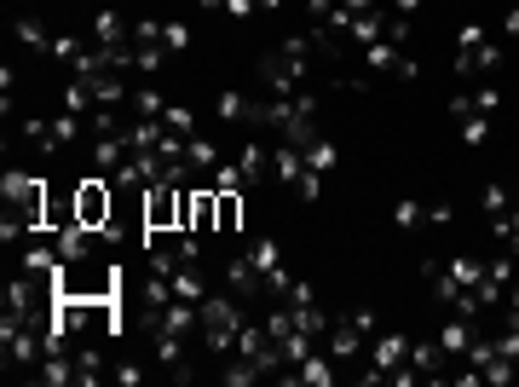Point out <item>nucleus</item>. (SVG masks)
Masks as SVG:
<instances>
[{"instance_id":"aec40b11","label":"nucleus","mask_w":519,"mask_h":387,"mask_svg":"<svg viewBox=\"0 0 519 387\" xmlns=\"http://www.w3.org/2000/svg\"><path fill=\"white\" fill-rule=\"evenodd\" d=\"M392 226H404V231L428 226V203H416V197H399V203H392Z\"/></svg>"},{"instance_id":"e433bc0d","label":"nucleus","mask_w":519,"mask_h":387,"mask_svg":"<svg viewBox=\"0 0 519 387\" xmlns=\"http://www.w3.org/2000/svg\"><path fill=\"white\" fill-rule=\"evenodd\" d=\"M341 6L352 12V18H364V12H375V6H381V0H341Z\"/></svg>"},{"instance_id":"0eeeda50","label":"nucleus","mask_w":519,"mask_h":387,"mask_svg":"<svg viewBox=\"0 0 519 387\" xmlns=\"http://www.w3.org/2000/svg\"><path fill=\"white\" fill-rule=\"evenodd\" d=\"M399 364H410V335H375V347H370V382H381V376H392Z\"/></svg>"},{"instance_id":"f03ea898","label":"nucleus","mask_w":519,"mask_h":387,"mask_svg":"<svg viewBox=\"0 0 519 387\" xmlns=\"http://www.w3.org/2000/svg\"><path fill=\"white\" fill-rule=\"evenodd\" d=\"M312 35H289V41H277L272 53L260 58V82H265V92H301V82H306V70H312Z\"/></svg>"},{"instance_id":"dca6fc26","label":"nucleus","mask_w":519,"mask_h":387,"mask_svg":"<svg viewBox=\"0 0 519 387\" xmlns=\"http://www.w3.org/2000/svg\"><path fill=\"white\" fill-rule=\"evenodd\" d=\"M438 347H445L450 359H456V353H467V347H474V318H462V313H456V318L445 324V330H438Z\"/></svg>"},{"instance_id":"1a4fd4ad","label":"nucleus","mask_w":519,"mask_h":387,"mask_svg":"<svg viewBox=\"0 0 519 387\" xmlns=\"http://www.w3.org/2000/svg\"><path fill=\"white\" fill-rule=\"evenodd\" d=\"M323 342H329V359H335V364H346V359H352L358 347L370 342V335L358 330V324H346V318H335V324H329V335H323Z\"/></svg>"},{"instance_id":"2f4dec72","label":"nucleus","mask_w":519,"mask_h":387,"mask_svg":"<svg viewBox=\"0 0 519 387\" xmlns=\"http://www.w3.org/2000/svg\"><path fill=\"white\" fill-rule=\"evenodd\" d=\"M75 133H82V116H75V111H64V116H53V139H58V150H64V145H70Z\"/></svg>"},{"instance_id":"ea45409f","label":"nucleus","mask_w":519,"mask_h":387,"mask_svg":"<svg viewBox=\"0 0 519 387\" xmlns=\"http://www.w3.org/2000/svg\"><path fill=\"white\" fill-rule=\"evenodd\" d=\"M416 6H421V0H392V12H404V18H410Z\"/></svg>"},{"instance_id":"6ab92c4d","label":"nucleus","mask_w":519,"mask_h":387,"mask_svg":"<svg viewBox=\"0 0 519 387\" xmlns=\"http://www.w3.org/2000/svg\"><path fill=\"white\" fill-rule=\"evenodd\" d=\"M185 162H191L197 174H214V168H219V150L208 145V139H197V133H191V139H185Z\"/></svg>"},{"instance_id":"a211bd4d","label":"nucleus","mask_w":519,"mask_h":387,"mask_svg":"<svg viewBox=\"0 0 519 387\" xmlns=\"http://www.w3.org/2000/svg\"><path fill=\"white\" fill-rule=\"evenodd\" d=\"M214 111H219V121H255V99H243V92H219Z\"/></svg>"},{"instance_id":"b1692460","label":"nucleus","mask_w":519,"mask_h":387,"mask_svg":"<svg viewBox=\"0 0 519 387\" xmlns=\"http://www.w3.org/2000/svg\"><path fill=\"white\" fill-rule=\"evenodd\" d=\"M237 226H243V197L219 191V231H237Z\"/></svg>"},{"instance_id":"4468645a","label":"nucleus","mask_w":519,"mask_h":387,"mask_svg":"<svg viewBox=\"0 0 519 387\" xmlns=\"http://www.w3.org/2000/svg\"><path fill=\"white\" fill-rule=\"evenodd\" d=\"M502 64V46H491V35H485L479 46H462V53H456V70L462 75H474V70H496Z\"/></svg>"},{"instance_id":"6e6552de","label":"nucleus","mask_w":519,"mask_h":387,"mask_svg":"<svg viewBox=\"0 0 519 387\" xmlns=\"http://www.w3.org/2000/svg\"><path fill=\"white\" fill-rule=\"evenodd\" d=\"M226 289H231V295H243V301L265 295V272L255 266V255H237V260L226 266Z\"/></svg>"},{"instance_id":"9b49d317","label":"nucleus","mask_w":519,"mask_h":387,"mask_svg":"<svg viewBox=\"0 0 519 387\" xmlns=\"http://www.w3.org/2000/svg\"><path fill=\"white\" fill-rule=\"evenodd\" d=\"M168 289H173L179 301H197V306H202V295H208V277H202V260H185V266L168 277Z\"/></svg>"},{"instance_id":"7ed1b4c3","label":"nucleus","mask_w":519,"mask_h":387,"mask_svg":"<svg viewBox=\"0 0 519 387\" xmlns=\"http://www.w3.org/2000/svg\"><path fill=\"white\" fill-rule=\"evenodd\" d=\"M197 324H202V342H208V353H231L237 330L248 324V318H243V295H202Z\"/></svg>"},{"instance_id":"5701e85b","label":"nucleus","mask_w":519,"mask_h":387,"mask_svg":"<svg viewBox=\"0 0 519 387\" xmlns=\"http://www.w3.org/2000/svg\"><path fill=\"white\" fill-rule=\"evenodd\" d=\"M12 35H18L24 46H41V53H53V35H46L35 18H18V24H12Z\"/></svg>"},{"instance_id":"c756f323","label":"nucleus","mask_w":519,"mask_h":387,"mask_svg":"<svg viewBox=\"0 0 519 387\" xmlns=\"http://www.w3.org/2000/svg\"><path fill=\"white\" fill-rule=\"evenodd\" d=\"M179 46H191V29H185L179 18L162 24V53H179Z\"/></svg>"},{"instance_id":"bb28decb","label":"nucleus","mask_w":519,"mask_h":387,"mask_svg":"<svg viewBox=\"0 0 519 387\" xmlns=\"http://www.w3.org/2000/svg\"><path fill=\"white\" fill-rule=\"evenodd\" d=\"M133 111H139V116H162V111H168V99H162L156 87H139V92H133Z\"/></svg>"},{"instance_id":"4be33fe9","label":"nucleus","mask_w":519,"mask_h":387,"mask_svg":"<svg viewBox=\"0 0 519 387\" xmlns=\"http://www.w3.org/2000/svg\"><path fill=\"white\" fill-rule=\"evenodd\" d=\"M248 255H255V266L272 277V272H283V255H277V243L272 237H260V243H248Z\"/></svg>"},{"instance_id":"7c9ffc66","label":"nucleus","mask_w":519,"mask_h":387,"mask_svg":"<svg viewBox=\"0 0 519 387\" xmlns=\"http://www.w3.org/2000/svg\"><path fill=\"white\" fill-rule=\"evenodd\" d=\"M462 139H467V145H485V139H491V116H462Z\"/></svg>"},{"instance_id":"2eb2a0df","label":"nucleus","mask_w":519,"mask_h":387,"mask_svg":"<svg viewBox=\"0 0 519 387\" xmlns=\"http://www.w3.org/2000/svg\"><path fill=\"white\" fill-rule=\"evenodd\" d=\"M410 364L421 370V376H445V364H450V353L438 347V342H410Z\"/></svg>"},{"instance_id":"412c9836","label":"nucleus","mask_w":519,"mask_h":387,"mask_svg":"<svg viewBox=\"0 0 519 387\" xmlns=\"http://www.w3.org/2000/svg\"><path fill=\"white\" fill-rule=\"evenodd\" d=\"M156 121H162V128H168V133H179V139H191V133H197V116H191V111H185V104H168V111H162V116H156Z\"/></svg>"},{"instance_id":"a878e982","label":"nucleus","mask_w":519,"mask_h":387,"mask_svg":"<svg viewBox=\"0 0 519 387\" xmlns=\"http://www.w3.org/2000/svg\"><path fill=\"white\" fill-rule=\"evenodd\" d=\"M306 157V168H318V174H329V168H335V145H329V139H312V145L301 150Z\"/></svg>"},{"instance_id":"c9c22d12","label":"nucleus","mask_w":519,"mask_h":387,"mask_svg":"<svg viewBox=\"0 0 519 387\" xmlns=\"http://www.w3.org/2000/svg\"><path fill=\"white\" fill-rule=\"evenodd\" d=\"M450 220H456L450 203H428V226H450Z\"/></svg>"},{"instance_id":"39448f33","label":"nucleus","mask_w":519,"mask_h":387,"mask_svg":"<svg viewBox=\"0 0 519 387\" xmlns=\"http://www.w3.org/2000/svg\"><path fill=\"white\" fill-rule=\"evenodd\" d=\"M185 191L191 185H145V231H179L185 226Z\"/></svg>"},{"instance_id":"f257e3e1","label":"nucleus","mask_w":519,"mask_h":387,"mask_svg":"<svg viewBox=\"0 0 519 387\" xmlns=\"http://www.w3.org/2000/svg\"><path fill=\"white\" fill-rule=\"evenodd\" d=\"M0 197H6L0 237H6V249H12L18 237L41 231V220H46V185H41L35 174H12V168H6V179H0Z\"/></svg>"},{"instance_id":"72a5a7b5","label":"nucleus","mask_w":519,"mask_h":387,"mask_svg":"<svg viewBox=\"0 0 519 387\" xmlns=\"http://www.w3.org/2000/svg\"><path fill=\"white\" fill-rule=\"evenodd\" d=\"M260 12V0H226V18H237V24H248Z\"/></svg>"},{"instance_id":"f8f14e48","label":"nucleus","mask_w":519,"mask_h":387,"mask_svg":"<svg viewBox=\"0 0 519 387\" xmlns=\"http://www.w3.org/2000/svg\"><path fill=\"white\" fill-rule=\"evenodd\" d=\"M237 168H243V185H260L265 174H272V150H265V139H248V145L237 150Z\"/></svg>"},{"instance_id":"473e14b6","label":"nucleus","mask_w":519,"mask_h":387,"mask_svg":"<svg viewBox=\"0 0 519 387\" xmlns=\"http://www.w3.org/2000/svg\"><path fill=\"white\" fill-rule=\"evenodd\" d=\"M496 104H502L496 87H479V92H474V111H479V116H496Z\"/></svg>"},{"instance_id":"393cba45","label":"nucleus","mask_w":519,"mask_h":387,"mask_svg":"<svg viewBox=\"0 0 519 387\" xmlns=\"http://www.w3.org/2000/svg\"><path fill=\"white\" fill-rule=\"evenodd\" d=\"M24 139H29L35 150H58V139H53V121H41V116H29V121H24Z\"/></svg>"},{"instance_id":"f3484780","label":"nucleus","mask_w":519,"mask_h":387,"mask_svg":"<svg viewBox=\"0 0 519 387\" xmlns=\"http://www.w3.org/2000/svg\"><path fill=\"white\" fill-rule=\"evenodd\" d=\"M445 277H450L456 289H479L485 284V260H467V255L462 260H445Z\"/></svg>"},{"instance_id":"cd10ccee","label":"nucleus","mask_w":519,"mask_h":387,"mask_svg":"<svg viewBox=\"0 0 519 387\" xmlns=\"http://www.w3.org/2000/svg\"><path fill=\"white\" fill-rule=\"evenodd\" d=\"M318 191H323V174H318V168H301V179H294V197H301V203H318Z\"/></svg>"},{"instance_id":"9d476101","label":"nucleus","mask_w":519,"mask_h":387,"mask_svg":"<svg viewBox=\"0 0 519 387\" xmlns=\"http://www.w3.org/2000/svg\"><path fill=\"white\" fill-rule=\"evenodd\" d=\"M283 382H306V387H329V382H335V359H329V353H306V359L294 364V370H289V376H283Z\"/></svg>"},{"instance_id":"58836bf2","label":"nucleus","mask_w":519,"mask_h":387,"mask_svg":"<svg viewBox=\"0 0 519 387\" xmlns=\"http://www.w3.org/2000/svg\"><path fill=\"white\" fill-rule=\"evenodd\" d=\"M502 35H514V41H519V6L508 12V18H502Z\"/></svg>"},{"instance_id":"423d86ee","label":"nucleus","mask_w":519,"mask_h":387,"mask_svg":"<svg viewBox=\"0 0 519 387\" xmlns=\"http://www.w3.org/2000/svg\"><path fill=\"white\" fill-rule=\"evenodd\" d=\"M364 64L375 75H399V82H416V58L404 53V46H392V41H370L364 46Z\"/></svg>"},{"instance_id":"ddd939ff","label":"nucleus","mask_w":519,"mask_h":387,"mask_svg":"<svg viewBox=\"0 0 519 387\" xmlns=\"http://www.w3.org/2000/svg\"><path fill=\"white\" fill-rule=\"evenodd\" d=\"M92 41L99 46H133V24L121 18V12H99V18H92Z\"/></svg>"},{"instance_id":"4c0bfd02","label":"nucleus","mask_w":519,"mask_h":387,"mask_svg":"<svg viewBox=\"0 0 519 387\" xmlns=\"http://www.w3.org/2000/svg\"><path fill=\"white\" fill-rule=\"evenodd\" d=\"M335 6H341V0H306V12H312V18H329Z\"/></svg>"},{"instance_id":"20e7f679","label":"nucleus","mask_w":519,"mask_h":387,"mask_svg":"<svg viewBox=\"0 0 519 387\" xmlns=\"http://www.w3.org/2000/svg\"><path fill=\"white\" fill-rule=\"evenodd\" d=\"M75 220L92 226L99 237H104L110 226H116V185H110L104 174H92V179L75 185Z\"/></svg>"},{"instance_id":"c85d7f7f","label":"nucleus","mask_w":519,"mask_h":387,"mask_svg":"<svg viewBox=\"0 0 519 387\" xmlns=\"http://www.w3.org/2000/svg\"><path fill=\"white\" fill-rule=\"evenodd\" d=\"M508 208H514V191H508V185H485V214L496 220V214H508Z\"/></svg>"},{"instance_id":"f704fd0d","label":"nucleus","mask_w":519,"mask_h":387,"mask_svg":"<svg viewBox=\"0 0 519 387\" xmlns=\"http://www.w3.org/2000/svg\"><path fill=\"white\" fill-rule=\"evenodd\" d=\"M116 382L121 387H139V382H145V364H116Z\"/></svg>"}]
</instances>
